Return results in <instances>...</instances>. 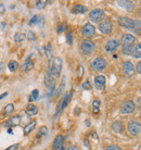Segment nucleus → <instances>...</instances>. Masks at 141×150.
Here are the masks:
<instances>
[{
	"mask_svg": "<svg viewBox=\"0 0 141 150\" xmlns=\"http://www.w3.org/2000/svg\"><path fill=\"white\" fill-rule=\"evenodd\" d=\"M133 49H134V46L133 45H124L122 47L123 54H125V56H131V53H133Z\"/></svg>",
	"mask_w": 141,
	"mask_h": 150,
	"instance_id": "22",
	"label": "nucleus"
},
{
	"mask_svg": "<svg viewBox=\"0 0 141 150\" xmlns=\"http://www.w3.org/2000/svg\"><path fill=\"white\" fill-rule=\"evenodd\" d=\"M66 27H67L66 22H63L59 27H58L56 32H58V33H63V32H65V30H66Z\"/></svg>",
	"mask_w": 141,
	"mask_h": 150,
	"instance_id": "36",
	"label": "nucleus"
},
{
	"mask_svg": "<svg viewBox=\"0 0 141 150\" xmlns=\"http://www.w3.org/2000/svg\"><path fill=\"white\" fill-rule=\"evenodd\" d=\"M74 113H75V115H79V113H80V109L77 107V108H76V110L74 111Z\"/></svg>",
	"mask_w": 141,
	"mask_h": 150,
	"instance_id": "47",
	"label": "nucleus"
},
{
	"mask_svg": "<svg viewBox=\"0 0 141 150\" xmlns=\"http://www.w3.org/2000/svg\"><path fill=\"white\" fill-rule=\"evenodd\" d=\"M13 110H14V105H12V103H9V105H6V108L4 110V114H10V113L13 112Z\"/></svg>",
	"mask_w": 141,
	"mask_h": 150,
	"instance_id": "32",
	"label": "nucleus"
},
{
	"mask_svg": "<svg viewBox=\"0 0 141 150\" xmlns=\"http://www.w3.org/2000/svg\"><path fill=\"white\" fill-rule=\"evenodd\" d=\"M112 28H113V25H112L111 21H103L99 24V30L100 33L104 35H108L112 32Z\"/></svg>",
	"mask_w": 141,
	"mask_h": 150,
	"instance_id": "9",
	"label": "nucleus"
},
{
	"mask_svg": "<svg viewBox=\"0 0 141 150\" xmlns=\"http://www.w3.org/2000/svg\"><path fill=\"white\" fill-rule=\"evenodd\" d=\"M45 85L47 87H51L54 85V77L50 72H47L45 75Z\"/></svg>",
	"mask_w": 141,
	"mask_h": 150,
	"instance_id": "19",
	"label": "nucleus"
},
{
	"mask_svg": "<svg viewBox=\"0 0 141 150\" xmlns=\"http://www.w3.org/2000/svg\"><path fill=\"white\" fill-rule=\"evenodd\" d=\"M94 86L98 90H104L105 88V77L103 75H98L94 79Z\"/></svg>",
	"mask_w": 141,
	"mask_h": 150,
	"instance_id": "14",
	"label": "nucleus"
},
{
	"mask_svg": "<svg viewBox=\"0 0 141 150\" xmlns=\"http://www.w3.org/2000/svg\"><path fill=\"white\" fill-rule=\"evenodd\" d=\"M122 40L124 42V45H133L136 41V38H135L134 35L131 34H124L122 37Z\"/></svg>",
	"mask_w": 141,
	"mask_h": 150,
	"instance_id": "17",
	"label": "nucleus"
},
{
	"mask_svg": "<svg viewBox=\"0 0 141 150\" xmlns=\"http://www.w3.org/2000/svg\"><path fill=\"white\" fill-rule=\"evenodd\" d=\"M94 48H96V45L94 42L89 39H86L82 42L80 45V49H82V52L85 54V56H89L94 51Z\"/></svg>",
	"mask_w": 141,
	"mask_h": 150,
	"instance_id": "3",
	"label": "nucleus"
},
{
	"mask_svg": "<svg viewBox=\"0 0 141 150\" xmlns=\"http://www.w3.org/2000/svg\"><path fill=\"white\" fill-rule=\"evenodd\" d=\"M135 109H136V105L130 100L124 101L121 105V112L123 114H130V113L134 112Z\"/></svg>",
	"mask_w": 141,
	"mask_h": 150,
	"instance_id": "6",
	"label": "nucleus"
},
{
	"mask_svg": "<svg viewBox=\"0 0 141 150\" xmlns=\"http://www.w3.org/2000/svg\"><path fill=\"white\" fill-rule=\"evenodd\" d=\"M2 69H4V63H0V72H1Z\"/></svg>",
	"mask_w": 141,
	"mask_h": 150,
	"instance_id": "50",
	"label": "nucleus"
},
{
	"mask_svg": "<svg viewBox=\"0 0 141 150\" xmlns=\"http://www.w3.org/2000/svg\"><path fill=\"white\" fill-rule=\"evenodd\" d=\"M100 101L99 100H94V101L92 102V112L94 113V114H98V113L100 112Z\"/></svg>",
	"mask_w": 141,
	"mask_h": 150,
	"instance_id": "25",
	"label": "nucleus"
},
{
	"mask_svg": "<svg viewBox=\"0 0 141 150\" xmlns=\"http://www.w3.org/2000/svg\"><path fill=\"white\" fill-rule=\"evenodd\" d=\"M33 68H34V62L30 60V59H27V60L25 61V63L21 67V70L24 71V72H28V71H30Z\"/></svg>",
	"mask_w": 141,
	"mask_h": 150,
	"instance_id": "21",
	"label": "nucleus"
},
{
	"mask_svg": "<svg viewBox=\"0 0 141 150\" xmlns=\"http://www.w3.org/2000/svg\"><path fill=\"white\" fill-rule=\"evenodd\" d=\"M117 22L121 26L126 27V28H131L135 32L137 30L138 33H140V21H135V20L129 19L127 16H119L117 19Z\"/></svg>",
	"mask_w": 141,
	"mask_h": 150,
	"instance_id": "1",
	"label": "nucleus"
},
{
	"mask_svg": "<svg viewBox=\"0 0 141 150\" xmlns=\"http://www.w3.org/2000/svg\"><path fill=\"white\" fill-rule=\"evenodd\" d=\"M8 68H9V70L11 72H14L19 68V63H18L16 61H10L9 64H8Z\"/></svg>",
	"mask_w": 141,
	"mask_h": 150,
	"instance_id": "28",
	"label": "nucleus"
},
{
	"mask_svg": "<svg viewBox=\"0 0 141 150\" xmlns=\"http://www.w3.org/2000/svg\"><path fill=\"white\" fill-rule=\"evenodd\" d=\"M104 12L101 9H93L89 13V19L92 21V23H99L101 20L104 19Z\"/></svg>",
	"mask_w": 141,
	"mask_h": 150,
	"instance_id": "5",
	"label": "nucleus"
},
{
	"mask_svg": "<svg viewBox=\"0 0 141 150\" xmlns=\"http://www.w3.org/2000/svg\"><path fill=\"white\" fill-rule=\"evenodd\" d=\"M106 64L108 63H106L105 59H103V58H96L92 61V63H91V69H92L93 71L101 72L103 71V70H105Z\"/></svg>",
	"mask_w": 141,
	"mask_h": 150,
	"instance_id": "4",
	"label": "nucleus"
},
{
	"mask_svg": "<svg viewBox=\"0 0 141 150\" xmlns=\"http://www.w3.org/2000/svg\"><path fill=\"white\" fill-rule=\"evenodd\" d=\"M123 72H124L125 76L131 77L135 74V67L134 64H133V62H130V61L124 62V64H123Z\"/></svg>",
	"mask_w": 141,
	"mask_h": 150,
	"instance_id": "8",
	"label": "nucleus"
},
{
	"mask_svg": "<svg viewBox=\"0 0 141 150\" xmlns=\"http://www.w3.org/2000/svg\"><path fill=\"white\" fill-rule=\"evenodd\" d=\"M40 20H42L40 15H34L32 20L30 21V25H36V24H40Z\"/></svg>",
	"mask_w": 141,
	"mask_h": 150,
	"instance_id": "27",
	"label": "nucleus"
},
{
	"mask_svg": "<svg viewBox=\"0 0 141 150\" xmlns=\"http://www.w3.org/2000/svg\"><path fill=\"white\" fill-rule=\"evenodd\" d=\"M85 145H86V146H87V147L89 146V144H88V140H87V139H86V140H85Z\"/></svg>",
	"mask_w": 141,
	"mask_h": 150,
	"instance_id": "51",
	"label": "nucleus"
},
{
	"mask_svg": "<svg viewBox=\"0 0 141 150\" xmlns=\"http://www.w3.org/2000/svg\"><path fill=\"white\" fill-rule=\"evenodd\" d=\"M67 150H79V148L77 146H70Z\"/></svg>",
	"mask_w": 141,
	"mask_h": 150,
	"instance_id": "46",
	"label": "nucleus"
},
{
	"mask_svg": "<svg viewBox=\"0 0 141 150\" xmlns=\"http://www.w3.org/2000/svg\"><path fill=\"white\" fill-rule=\"evenodd\" d=\"M48 134V127L47 126H41L40 129L38 131V135L39 136H45Z\"/></svg>",
	"mask_w": 141,
	"mask_h": 150,
	"instance_id": "35",
	"label": "nucleus"
},
{
	"mask_svg": "<svg viewBox=\"0 0 141 150\" xmlns=\"http://www.w3.org/2000/svg\"><path fill=\"white\" fill-rule=\"evenodd\" d=\"M119 45H121V41L118 39H111L106 42L105 45V50L108 52H112V51H115L116 49L118 48Z\"/></svg>",
	"mask_w": 141,
	"mask_h": 150,
	"instance_id": "13",
	"label": "nucleus"
},
{
	"mask_svg": "<svg viewBox=\"0 0 141 150\" xmlns=\"http://www.w3.org/2000/svg\"><path fill=\"white\" fill-rule=\"evenodd\" d=\"M45 50H46V54L48 57V59H51L52 58V48H51V45L50 44H47L45 47Z\"/></svg>",
	"mask_w": 141,
	"mask_h": 150,
	"instance_id": "33",
	"label": "nucleus"
},
{
	"mask_svg": "<svg viewBox=\"0 0 141 150\" xmlns=\"http://www.w3.org/2000/svg\"><path fill=\"white\" fill-rule=\"evenodd\" d=\"M61 70H62V59L61 58H54L53 61L51 63V68H50V73L52 74L53 77H56L59 76L60 73H61Z\"/></svg>",
	"mask_w": 141,
	"mask_h": 150,
	"instance_id": "2",
	"label": "nucleus"
},
{
	"mask_svg": "<svg viewBox=\"0 0 141 150\" xmlns=\"http://www.w3.org/2000/svg\"><path fill=\"white\" fill-rule=\"evenodd\" d=\"M48 4V1H46V0H41V1H38L37 4H36V8H37L38 10H41V9H44V8L47 6Z\"/></svg>",
	"mask_w": 141,
	"mask_h": 150,
	"instance_id": "34",
	"label": "nucleus"
},
{
	"mask_svg": "<svg viewBox=\"0 0 141 150\" xmlns=\"http://www.w3.org/2000/svg\"><path fill=\"white\" fill-rule=\"evenodd\" d=\"M65 81H66V77L63 76L62 77V81H61V84H60V87H59V91H58V96L60 95H62L64 93V90H65Z\"/></svg>",
	"mask_w": 141,
	"mask_h": 150,
	"instance_id": "26",
	"label": "nucleus"
},
{
	"mask_svg": "<svg viewBox=\"0 0 141 150\" xmlns=\"http://www.w3.org/2000/svg\"><path fill=\"white\" fill-rule=\"evenodd\" d=\"M49 91H48V98H51L52 97V94L54 93V90H56V86L53 85V86H51V87H49Z\"/></svg>",
	"mask_w": 141,
	"mask_h": 150,
	"instance_id": "40",
	"label": "nucleus"
},
{
	"mask_svg": "<svg viewBox=\"0 0 141 150\" xmlns=\"http://www.w3.org/2000/svg\"><path fill=\"white\" fill-rule=\"evenodd\" d=\"M7 96H8V93H4V94L0 96V100H2V99H4V97H7Z\"/></svg>",
	"mask_w": 141,
	"mask_h": 150,
	"instance_id": "48",
	"label": "nucleus"
},
{
	"mask_svg": "<svg viewBox=\"0 0 141 150\" xmlns=\"http://www.w3.org/2000/svg\"><path fill=\"white\" fill-rule=\"evenodd\" d=\"M86 125H87V126H90V121H86Z\"/></svg>",
	"mask_w": 141,
	"mask_h": 150,
	"instance_id": "49",
	"label": "nucleus"
},
{
	"mask_svg": "<svg viewBox=\"0 0 141 150\" xmlns=\"http://www.w3.org/2000/svg\"><path fill=\"white\" fill-rule=\"evenodd\" d=\"M112 128H113V131L116 132V133H118V132L122 131L123 128V125L121 122H115V123H113V125H112Z\"/></svg>",
	"mask_w": 141,
	"mask_h": 150,
	"instance_id": "31",
	"label": "nucleus"
},
{
	"mask_svg": "<svg viewBox=\"0 0 141 150\" xmlns=\"http://www.w3.org/2000/svg\"><path fill=\"white\" fill-rule=\"evenodd\" d=\"M20 123H21V117H20V115H14V116H12L8 122L4 123V127H10V126H11V127H14V126L20 125Z\"/></svg>",
	"mask_w": 141,
	"mask_h": 150,
	"instance_id": "15",
	"label": "nucleus"
},
{
	"mask_svg": "<svg viewBox=\"0 0 141 150\" xmlns=\"http://www.w3.org/2000/svg\"><path fill=\"white\" fill-rule=\"evenodd\" d=\"M26 38H27V39H28V40H36V35L34 34L33 32H32V30H30V32H28V33H27V36H26Z\"/></svg>",
	"mask_w": 141,
	"mask_h": 150,
	"instance_id": "37",
	"label": "nucleus"
},
{
	"mask_svg": "<svg viewBox=\"0 0 141 150\" xmlns=\"http://www.w3.org/2000/svg\"><path fill=\"white\" fill-rule=\"evenodd\" d=\"M35 126H36V121H33V122L28 123L27 125H25V127H24V134L28 135L30 133H32V131H34Z\"/></svg>",
	"mask_w": 141,
	"mask_h": 150,
	"instance_id": "23",
	"label": "nucleus"
},
{
	"mask_svg": "<svg viewBox=\"0 0 141 150\" xmlns=\"http://www.w3.org/2000/svg\"><path fill=\"white\" fill-rule=\"evenodd\" d=\"M72 11H73V13H76V14H84V13H86V12L88 11V9H87V7H85V6L76 4V6L73 7Z\"/></svg>",
	"mask_w": 141,
	"mask_h": 150,
	"instance_id": "18",
	"label": "nucleus"
},
{
	"mask_svg": "<svg viewBox=\"0 0 141 150\" xmlns=\"http://www.w3.org/2000/svg\"><path fill=\"white\" fill-rule=\"evenodd\" d=\"M105 150H122L118 146H115V145H111V146L106 147Z\"/></svg>",
	"mask_w": 141,
	"mask_h": 150,
	"instance_id": "41",
	"label": "nucleus"
},
{
	"mask_svg": "<svg viewBox=\"0 0 141 150\" xmlns=\"http://www.w3.org/2000/svg\"><path fill=\"white\" fill-rule=\"evenodd\" d=\"M4 11H6V6L4 4H0V13H4Z\"/></svg>",
	"mask_w": 141,
	"mask_h": 150,
	"instance_id": "44",
	"label": "nucleus"
},
{
	"mask_svg": "<svg viewBox=\"0 0 141 150\" xmlns=\"http://www.w3.org/2000/svg\"><path fill=\"white\" fill-rule=\"evenodd\" d=\"M26 113L30 116H33L38 113V107L34 105H28L26 107Z\"/></svg>",
	"mask_w": 141,
	"mask_h": 150,
	"instance_id": "20",
	"label": "nucleus"
},
{
	"mask_svg": "<svg viewBox=\"0 0 141 150\" xmlns=\"http://www.w3.org/2000/svg\"><path fill=\"white\" fill-rule=\"evenodd\" d=\"M131 56L134 57V58H136V59H140L141 58V45L140 44H138V45L133 49Z\"/></svg>",
	"mask_w": 141,
	"mask_h": 150,
	"instance_id": "24",
	"label": "nucleus"
},
{
	"mask_svg": "<svg viewBox=\"0 0 141 150\" xmlns=\"http://www.w3.org/2000/svg\"><path fill=\"white\" fill-rule=\"evenodd\" d=\"M117 4L127 11H133L135 9V4L133 1H117Z\"/></svg>",
	"mask_w": 141,
	"mask_h": 150,
	"instance_id": "16",
	"label": "nucleus"
},
{
	"mask_svg": "<svg viewBox=\"0 0 141 150\" xmlns=\"http://www.w3.org/2000/svg\"><path fill=\"white\" fill-rule=\"evenodd\" d=\"M73 97V90L70 91V94L68 95H65L64 96V98L62 99V101L60 102V105H59V111H56V117L58 115H59V113L62 111L63 109H65L67 107V105H68V102H70V98Z\"/></svg>",
	"mask_w": 141,
	"mask_h": 150,
	"instance_id": "11",
	"label": "nucleus"
},
{
	"mask_svg": "<svg viewBox=\"0 0 141 150\" xmlns=\"http://www.w3.org/2000/svg\"><path fill=\"white\" fill-rule=\"evenodd\" d=\"M128 131H129V133L133 136H138L140 134V131H141L140 123L138 121H131L128 124Z\"/></svg>",
	"mask_w": 141,
	"mask_h": 150,
	"instance_id": "7",
	"label": "nucleus"
},
{
	"mask_svg": "<svg viewBox=\"0 0 141 150\" xmlns=\"http://www.w3.org/2000/svg\"><path fill=\"white\" fill-rule=\"evenodd\" d=\"M26 38V35L23 34V33H16L14 35V41L15 42H21Z\"/></svg>",
	"mask_w": 141,
	"mask_h": 150,
	"instance_id": "29",
	"label": "nucleus"
},
{
	"mask_svg": "<svg viewBox=\"0 0 141 150\" xmlns=\"http://www.w3.org/2000/svg\"><path fill=\"white\" fill-rule=\"evenodd\" d=\"M18 146H19L18 144H14V145H12V146H10L9 148H7L6 150H15L16 148H18Z\"/></svg>",
	"mask_w": 141,
	"mask_h": 150,
	"instance_id": "43",
	"label": "nucleus"
},
{
	"mask_svg": "<svg viewBox=\"0 0 141 150\" xmlns=\"http://www.w3.org/2000/svg\"><path fill=\"white\" fill-rule=\"evenodd\" d=\"M82 88H84V89H91V84H90V82L89 81H86L85 83H84V84H82Z\"/></svg>",
	"mask_w": 141,
	"mask_h": 150,
	"instance_id": "39",
	"label": "nucleus"
},
{
	"mask_svg": "<svg viewBox=\"0 0 141 150\" xmlns=\"http://www.w3.org/2000/svg\"><path fill=\"white\" fill-rule=\"evenodd\" d=\"M67 42L70 45H72V42H73V35H72L70 32H68V34H67Z\"/></svg>",
	"mask_w": 141,
	"mask_h": 150,
	"instance_id": "42",
	"label": "nucleus"
},
{
	"mask_svg": "<svg viewBox=\"0 0 141 150\" xmlns=\"http://www.w3.org/2000/svg\"><path fill=\"white\" fill-rule=\"evenodd\" d=\"M38 95H39V91H38V89H34L33 91H32V94H30V102L32 101H35V100H37L38 99Z\"/></svg>",
	"mask_w": 141,
	"mask_h": 150,
	"instance_id": "30",
	"label": "nucleus"
},
{
	"mask_svg": "<svg viewBox=\"0 0 141 150\" xmlns=\"http://www.w3.org/2000/svg\"><path fill=\"white\" fill-rule=\"evenodd\" d=\"M53 150H65L64 149V137L62 135H58L52 143Z\"/></svg>",
	"mask_w": 141,
	"mask_h": 150,
	"instance_id": "10",
	"label": "nucleus"
},
{
	"mask_svg": "<svg viewBox=\"0 0 141 150\" xmlns=\"http://www.w3.org/2000/svg\"><path fill=\"white\" fill-rule=\"evenodd\" d=\"M137 72H138V74L141 73V62H139V63L137 64Z\"/></svg>",
	"mask_w": 141,
	"mask_h": 150,
	"instance_id": "45",
	"label": "nucleus"
},
{
	"mask_svg": "<svg viewBox=\"0 0 141 150\" xmlns=\"http://www.w3.org/2000/svg\"><path fill=\"white\" fill-rule=\"evenodd\" d=\"M96 33V28L91 23H86L85 26L82 27V34L85 37H91Z\"/></svg>",
	"mask_w": 141,
	"mask_h": 150,
	"instance_id": "12",
	"label": "nucleus"
},
{
	"mask_svg": "<svg viewBox=\"0 0 141 150\" xmlns=\"http://www.w3.org/2000/svg\"><path fill=\"white\" fill-rule=\"evenodd\" d=\"M84 67L82 65H79L78 67V71H77V77L78 79H82V74H84Z\"/></svg>",
	"mask_w": 141,
	"mask_h": 150,
	"instance_id": "38",
	"label": "nucleus"
}]
</instances>
